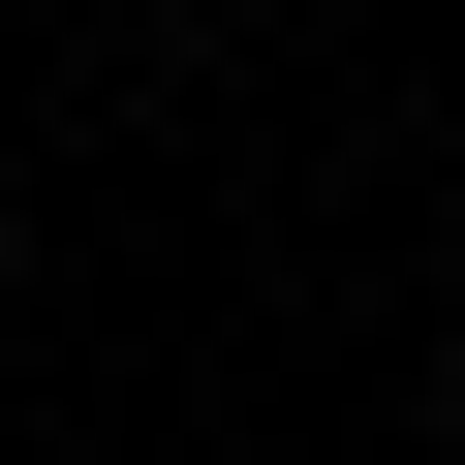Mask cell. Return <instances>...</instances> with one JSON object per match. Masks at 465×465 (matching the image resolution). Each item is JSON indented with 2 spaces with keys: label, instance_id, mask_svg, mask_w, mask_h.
I'll return each instance as SVG.
<instances>
[{
  "label": "cell",
  "instance_id": "obj_1",
  "mask_svg": "<svg viewBox=\"0 0 465 465\" xmlns=\"http://www.w3.org/2000/svg\"><path fill=\"white\" fill-rule=\"evenodd\" d=\"M434 403H465V311H434Z\"/></svg>",
  "mask_w": 465,
  "mask_h": 465
}]
</instances>
